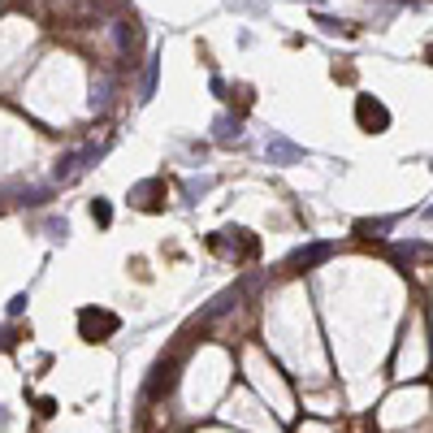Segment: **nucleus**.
Returning a JSON list of instances; mask_svg holds the SVG:
<instances>
[{
  "label": "nucleus",
  "instance_id": "22",
  "mask_svg": "<svg viewBox=\"0 0 433 433\" xmlns=\"http://www.w3.org/2000/svg\"><path fill=\"white\" fill-rule=\"evenodd\" d=\"M424 57H429V66H433V48H429V52H424Z\"/></svg>",
  "mask_w": 433,
  "mask_h": 433
},
{
  "label": "nucleus",
  "instance_id": "20",
  "mask_svg": "<svg viewBox=\"0 0 433 433\" xmlns=\"http://www.w3.org/2000/svg\"><path fill=\"white\" fill-rule=\"evenodd\" d=\"M0 347H14V338H9V334H5V330H0Z\"/></svg>",
  "mask_w": 433,
  "mask_h": 433
},
{
  "label": "nucleus",
  "instance_id": "15",
  "mask_svg": "<svg viewBox=\"0 0 433 433\" xmlns=\"http://www.w3.org/2000/svg\"><path fill=\"white\" fill-rule=\"evenodd\" d=\"M91 221L95 226H113V208H108V199H91Z\"/></svg>",
  "mask_w": 433,
  "mask_h": 433
},
{
  "label": "nucleus",
  "instance_id": "1",
  "mask_svg": "<svg viewBox=\"0 0 433 433\" xmlns=\"http://www.w3.org/2000/svg\"><path fill=\"white\" fill-rule=\"evenodd\" d=\"M208 251H216V256H226V260L239 264V260H251L260 251V243L247 230H216V234H208Z\"/></svg>",
  "mask_w": 433,
  "mask_h": 433
},
{
  "label": "nucleus",
  "instance_id": "14",
  "mask_svg": "<svg viewBox=\"0 0 433 433\" xmlns=\"http://www.w3.org/2000/svg\"><path fill=\"white\" fill-rule=\"evenodd\" d=\"M316 26H320V31H330V35H355V26H347V22H338V18H330V14H316Z\"/></svg>",
  "mask_w": 433,
  "mask_h": 433
},
{
  "label": "nucleus",
  "instance_id": "21",
  "mask_svg": "<svg viewBox=\"0 0 433 433\" xmlns=\"http://www.w3.org/2000/svg\"><path fill=\"white\" fill-rule=\"evenodd\" d=\"M5 424H9V416H5V407H0V429H5Z\"/></svg>",
  "mask_w": 433,
  "mask_h": 433
},
{
  "label": "nucleus",
  "instance_id": "2",
  "mask_svg": "<svg viewBox=\"0 0 433 433\" xmlns=\"http://www.w3.org/2000/svg\"><path fill=\"white\" fill-rule=\"evenodd\" d=\"M118 330H122V320H118V312H108V308H83L78 312V334L87 343H108Z\"/></svg>",
  "mask_w": 433,
  "mask_h": 433
},
{
  "label": "nucleus",
  "instance_id": "12",
  "mask_svg": "<svg viewBox=\"0 0 433 433\" xmlns=\"http://www.w3.org/2000/svg\"><path fill=\"white\" fill-rule=\"evenodd\" d=\"M234 303H239V291H226V295H216V299H212V308L204 312V320H216L221 312H230Z\"/></svg>",
  "mask_w": 433,
  "mask_h": 433
},
{
  "label": "nucleus",
  "instance_id": "16",
  "mask_svg": "<svg viewBox=\"0 0 433 433\" xmlns=\"http://www.w3.org/2000/svg\"><path fill=\"white\" fill-rule=\"evenodd\" d=\"M156 70H160V66H156V57H152V61H147V70H143V87H139V100H152V91H156Z\"/></svg>",
  "mask_w": 433,
  "mask_h": 433
},
{
  "label": "nucleus",
  "instance_id": "23",
  "mask_svg": "<svg viewBox=\"0 0 433 433\" xmlns=\"http://www.w3.org/2000/svg\"><path fill=\"white\" fill-rule=\"evenodd\" d=\"M429 216H433V208H429Z\"/></svg>",
  "mask_w": 433,
  "mask_h": 433
},
{
  "label": "nucleus",
  "instance_id": "9",
  "mask_svg": "<svg viewBox=\"0 0 433 433\" xmlns=\"http://www.w3.org/2000/svg\"><path fill=\"white\" fill-rule=\"evenodd\" d=\"M143 43V31L139 22H118V48H122V57H130V52Z\"/></svg>",
  "mask_w": 433,
  "mask_h": 433
},
{
  "label": "nucleus",
  "instance_id": "3",
  "mask_svg": "<svg viewBox=\"0 0 433 433\" xmlns=\"http://www.w3.org/2000/svg\"><path fill=\"white\" fill-rule=\"evenodd\" d=\"M355 122L368 135H382V130H390V108L377 95H355Z\"/></svg>",
  "mask_w": 433,
  "mask_h": 433
},
{
  "label": "nucleus",
  "instance_id": "4",
  "mask_svg": "<svg viewBox=\"0 0 433 433\" xmlns=\"http://www.w3.org/2000/svg\"><path fill=\"white\" fill-rule=\"evenodd\" d=\"M178 368H182V355L156 360V364H152V377H147V386H143V395H147V399H165V395L178 386Z\"/></svg>",
  "mask_w": 433,
  "mask_h": 433
},
{
  "label": "nucleus",
  "instance_id": "19",
  "mask_svg": "<svg viewBox=\"0 0 433 433\" xmlns=\"http://www.w3.org/2000/svg\"><path fill=\"white\" fill-rule=\"evenodd\" d=\"M48 234H52V239H66L70 226H66V221H48Z\"/></svg>",
  "mask_w": 433,
  "mask_h": 433
},
{
  "label": "nucleus",
  "instance_id": "6",
  "mask_svg": "<svg viewBox=\"0 0 433 433\" xmlns=\"http://www.w3.org/2000/svg\"><path fill=\"white\" fill-rule=\"evenodd\" d=\"M160 199H165V182H160V178H147V182L130 187V204H135V208H143V212H156V208H160Z\"/></svg>",
  "mask_w": 433,
  "mask_h": 433
},
{
  "label": "nucleus",
  "instance_id": "18",
  "mask_svg": "<svg viewBox=\"0 0 433 433\" xmlns=\"http://www.w3.org/2000/svg\"><path fill=\"white\" fill-rule=\"evenodd\" d=\"M26 303H31L26 295H14V299H9V316H22V312H26Z\"/></svg>",
  "mask_w": 433,
  "mask_h": 433
},
{
  "label": "nucleus",
  "instance_id": "11",
  "mask_svg": "<svg viewBox=\"0 0 433 433\" xmlns=\"http://www.w3.org/2000/svg\"><path fill=\"white\" fill-rule=\"evenodd\" d=\"M78 169H83V152H70V156H61V160H57V182H70Z\"/></svg>",
  "mask_w": 433,
  "mask_h": 433
},
{
  "label": "nucleus",
  "instance_id": "10",
  "mask_svg": "<svg viewBox=\"0 0 433 433\" xmlns=\"http://www.w3.org/2000/svg\"><path fill=\"white\" fill-rule=\"evenodd\" d=\"M390 226H395V216H372V221H355V234L360 239H382Z\"/></svg>",
  "mask_w": 433,
  "mask_h": 433
},
{
  "label": "nucleus",
  "instance_id": "17",
  "mask_svg": "<svg viewBox=\"0 0 433 433\" xmlns=\"http://www.w3.org/2000/svg\"><path fill=\"white\" fill-rule=\"evenodd\" d=\"M108 104V78H95L91 83V108H104Z\"/></svg>",
  "mask_w": 433,
  "mask_h": 433
},
{
  "label": "nucleus",
  "instance_id": "8",
  "mask_svg": "<svg viewBox=\"0 0 433 433\" xmlns=\"http://www.w3.org/2000/svg\"><path fill=\"white\" fill-rule=\"evenodd\" d=\"M239 135H243V118H230V113H221V118L212 122V139H216V143H234Z\"/></svg>",
  "mask_w": 433,
  "mask_h": 433
},
{
  "label": "nucleus",
  "instance_id": "7",
  "mask_svg": "<svg viewBox=\"0 0 433 433\" xmlns=\"http://www.w3.org/2000/svg\"><path fill=\"white\" fill-rule=\"evenodd\" d=\"M334 256V243H308V247H299L291 260H286V268H312V264H320V260H330Z\"/></svg>",
  "mask_w": 433,
  "mask_h": 433
},
{
  "label": "nucleus",
  "instance_id": "13",
  "mask_svg": "<svg viewBox=\"0 0 433 433\" xmlns=\"http://www.w3.org/2000/svg\"><path fill=\"white\" fill-rule=\"evenodd\" d=\"M212 191V178H191V182H182V195H187V204H195L199 195H208Z\"/></svg>",
  "mask_w": 433,
  "mask_h": 433
},
{
  "label": "nucleus",
  "instance_id": "5",
  "mask_svg": "<svg viewBox=\"0 0 433 433\" xmlns=\"http://www.w3.org/2000/svg\"><path fill=\"white\" fill-rule=\"evenodd\" d=\"M264 156H268V165H299V160L308 156L299 143H291V139H282V135H273L264 143Z\"/></svg>",
  "mask_w": 433,
  "mask_h": 433
}]
</instances>
